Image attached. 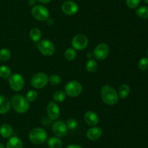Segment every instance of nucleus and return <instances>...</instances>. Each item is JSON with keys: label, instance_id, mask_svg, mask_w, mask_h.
<instances>
[{"label": "nucleus", "instance_id": "1", "mask_svg": "<svg viewBox=\"0 0 148 148\" xmlns=\"http://www.w3.org/2000/svg\"><path fill=\"white\" fill-rule=\"evenodd\" d=\"M101 97L103 102L108 105H114L119 100L118 92L111 85H104L101 88Z\"/></svg>", "mask_w": 148, "mask_h": 148}, {"label": "nucleus", "instance_id": "2", "mask_svg": "<svg viewBox=\"0 0 148 148\" xmlns=\"http://www.w3.org/2000/svg\"><path fill=\"white\" fill-rule=\"evenodd\" d=\"M11 107L20 114L25 113L30 107V103L25 97L20 94H14L11 99Z\"/></svg>", "mask_w": 148, "mask_h": 148}, {"label": "nucleus", "instance_id": "3", "mask_svg": "<svg viewBox=\"0 0 148 148\" xmlns=\"http://www.w3.org/2000/svg\"><path fill=\"white\" fill-rule=\"evenodd\" d=\"M48 135L45 129L42 128H35L29 133V139L35 145H41L47 140Z\"/></svg>", "mask_w": 148, "mask_h": 148}, {"label": "nucleus", "instance_id": "4", "mask_svg": "<svg viewBox=\"0 0 148 148\" xmlns=\"http://www.w3.org/2000/svg\"><path fill=\"white\" fill-rule=\"evenodd\" d=\"M31 15L36 20L39 21H46L49 18L50 12L49 10L45 6L35 5L31 9Z\"/></svg>", "mask_w": 148, "mask_h": 148}, {"label": "nucleus", "instance_id": "5", "mask_svg": "<svg viewBox=\"0 0 148 148\" xmlns=\"http://www.w3.org/2000/svg\"><path fill=\"white\" fill-rule=\"evenodd\" d=\"M64 91L66 95L70 97H77L80 95L82 91V86L79 81H70L66 84Z\"/></svg>", "mask_w": 148, "mask_h": 148}, {"label": "nucleus", "instance_id": "6", "mask_svg": "<svg viewBox=\"0 0 148 148\" xmlns=\"http://www.w3.org/2000/svg\"><path fill=\"white\" fill-rule=\"evenodd\" d=\"M8 81L10 88L14 91H20L24 88V78L20 73L11 74V75L9 77Z\"/></svg>", "mask_w": 148, "mask_h": 148}, {"label": "nucleus", "instance_id": "7", "mask_svg": "<svg viewBox=\"0 0 148 148\" xmlns=\"http://www.w3.org/2000/svg\"><path fill=\"white\" fill-rule=\"evenodd\" d=\"M30 83L33 88L42 89L49 83V76L45 73H37L32 76Z\"/></svg>", "mask_w": 148, "mask_h": 148}, {"label": "nucleus", "instance_id": "8", "mask_svg": "<svg viewBox=\"0 0 148 148\" xmlns=\"http://www.w3.org/2000/svg\"><path fill=\"white\" fill-rule=\"evenodd\" d=\"M110 53V48L108 44L105 43H101L97 45L93 50L92 55L97 60H104L108 57Z\"/></svg>", "mask_w": 148, "mask_h": 148}, {"label": "nucleus", "instance_id": "9", "mask_svg": "<svg viewBox=\"0 0 148 148\" xmlns=\"http://www.w3.org/2000/svg\"><path fill=\"white\" fill-rule=\"evenodd\" d=\"M38 49H39L42 55L46 57L51 56L55 52L54 44L49 39L40 40L38 44Z\"/></svg>", "mask_w": 148, "mask_h": 148}, {"label": "nucleus", "instance_id": "10", "mask_svg": "<svg viewBox=\"0 0 148 148\" xmlns=\"http://www.w3.org/2000/svg\"><path fill=\"white\" fill-rule=\"evenodd\" d=\"M88 38L84 34H77L72 39V48H74L75 50H83L88 46Z\"/></svg>", "mask_w": 148, "mask_h": 148}, {"label": "nucleus", "instance_id": "11", "mask_svg": "<svg viewBox=\"0 0 148 148\" xmlns=\"http://www.w3.org/2000/svg\"><path fill=\"white\" fill-rule=\"evenodd\" d=\"M52 131L54 135L58 137H63L67 133V126L66 123L62 120H56L52 124Z\"/></svg>", "mask_w": 148, "mask_h": 148}, {"label": "nucleus", "instance_id": "12", "mask_svg": "<svg viewBox=\"0 0 148 148\" xmlns=\"http://www.w3.org/2000/svg\"><path fill=\"white\" fill-rule=\"evenodd\" d=\"M62 10L66 15H74L79 10V6L75 1L68 0L62 4Z\"/></svg>", "mask_w": 148, "mask_h": 148}, {"label": "nucleus", "instance_id": "13", "mask_svg": "<svg viewBox=\"0 0 148 148\" xmlns=\"http://www.w3.org/2000/svg\"><path fill=\"white\" fill-rule=\"evenodd\" d=\"M46 111H47L48 117L51 120H57L60 116V107L55 102H50L48 104Z\"/></svg>", "mask_w": 148, "mask_h": 148}, {"label": "nucleus", "instance_id": "14", "mask_svg": "<svg viewBox=\"0 0 148 148\" xmlns=\"http://www.w3.org/2000/svg\"><path fill=\"white\" fill-rule=\"evenodd\" d=\"M103 134V130L98 126H92L87 131L86 136L89 140L95 141L100 139Z\"/></svg>", "mask_w": 148, "mask_h": 148}, {"label": "nucleus", "instance_id": "15", "mask_svg": "<svg viewBox=\"0 0 148 148\" xmlns=\"http://www.w3.org/2000/svg\"><path fill=\"white\" fill-rule=\"evenodd\" d=\"M84 120L88 126H95L99 122V117L95 112L88 111L84 115Z\"/></svg>", "mask_w": 148, "mask_h": 148}, {"label": "nucleus", "instance_id": "16", "mask_svg": "<svg viewBox=\"0 0 148 148\" xmlns=\"http://www.w3.org/2000/svg\"><path fill=\"white\" fill-rule=\"evenodd\" d=\"M11 108V102L6 96L0 94V115L8 113Z\"/></svg>", "mask_w": 148, "mask_h": 148}, {"label": "nucleus", "instance_id": "17", "mask_svg": "<svg viewBox=\"0 0 148 148\" xmlns=\"http://www.w3.org/2000/svg\"><path fill=\"white\" fill-rule=\"evenodd\" d=\"M5 148H23V141L17 136H11L7 141Z\"/></svg>", "mask_w": 148, "mask_h": 148}, {"label": "nucleus", "instance_id": "18", "mask_svg": "<svg viewBox=\"0 0 148 148\" xmlns=\"http://www.w3.org/2000/svg\"><path fill=\"white\" fill-rule=\"evenodd\" d=\"M13 133V129L8 123H3L0 126V135L3 138L11 137Z\"/></svg>", "mask_w": 148, "mask_h": 148}, {"label": "nucleus", "instance_id": "19", "mask_svg": "<svg viewBox=\"0 0 148 148\" xmlns=\"http://www.w3.org/2000/svg\"><path fill=\"white\" fill-rule=\"evenodd\" d=\"M49 148H61L62 147V141L58 136H51L47 141Z\"/></svg>", "mask_w": 148, "mask_h": 148}, {"label": "nucleus", "instance_id": "20", "mask_svg": "<svg viewBox=\"0 0 148 148\" xmlns=\"http://www.w3.org/2000/svg\"><path fill=\"white\" fill-rule=\"evenodd\" d=\"M130 93V87L128 84H122L119 86L118 91L119 97L121 99H125Z\"/></svg>", "mask_w": 148, "mask_h": 148}, {"label": "nucleus", "instance_id": "21", "mask_svg": "<svg viewBox=\"0 0 148 148\" xmlns=\"http://www.w3.org/2000/svg\"><path fill=\"white\" fill-rule=\"evenodd\" d=\"M29 36H30V39L34 42H38L40 40L42 36L41 31L38 28H33L31 30H30L29 33Z\"/></svg>", "mask_w": 148, "mask_h": 148}, {"label": "nucleus", "instance_id": "22", "mask_svg": "<svg viewBox=\"0 0 148 148\" xmlns=\"http://www.w3.org/2000/svg\"><path fill=\"white\" fill-rule=\"evenodd\" d=\"M98 62H97L96 59H88V62H86V65H85V68H86L87 71L90 73H93L96 71L97 69H98Z\"/></svg>", "mask_w": 148, "mask_h": 148}, {"label": "nucleus", "instance_id": "23", "mask_svg": "<svg viewBox=\"0 0 148 148\" xmlns=\"http://www.w3.org/2000/svg\"><path fill=\"white\" fill-rule=\"evenodd\" d=\"M66 97V94L65 91H62V90H58L53 93V100H54L55 102H62L65 100Z\"/></svg>", "mask_w": 148, "mask_h": 148}, {"label": "nucleus", "instance_id": "24", "mask_svg": "<svg viewBox=\"0 0 148 148\" xmlns=\"http://www.w3.org/2000/svg\"><path fill=\"white\" fill-rule=\"evenodd\" d=\"M136 14L139 17L142 19L148 18V7L147 6H141L136 10Z\"/></svg>", "mask_w": 148, "mask_h": 148}, {"label": "nucleus", "instance_id": "25", "mask_svg": "<svg viewBox=\"0 0 148 148\" xmlns=\"http://www.w3.org/2000/svg\"><path fill=\"white\" fill-rule=\"evenodd\" d=\"M64 57L67 60L72 61L76 58L77 52L74 48H68L64 52Z\"/></svg>", "mask_w": 148, "mask_h": 148}, {"label": "nucleus", "instance_id": "26", "mask_svg": "<svg viewBox=\"0 0 148 148\" xmlns=\"http://www.w3.org/2000/svg\"><path fill=\"white\" fill-rule=\"evenodd\" d=\"M12 72L10 68L7 65L0 66V77L3 78H7L11 75Z\"/></svg>", "mask_w": 148, "mask_h": 148}, {"label": "nucleus", "instance_id": "27", "mask_svg": "<svg viewBox=\"0 0 148 148\" xmlns=\"http://www.w3.org/2000/svg\"><path fill=\"white\" fill-rule=\"evenodd\" d=\"M11 57V52L9 49L2 48L0 49V60L7 61Z\"/></svg>", "mask_w": 148, "mask_h": 148}, {"label": "nucleus", "instance_id": "28", "mask_svg": "<svg viewBox=\"0 0 148 148\" xmlns=\"http://www.w3.org/2000/svg\"><path fill=\"white\" fill-rule=\"evenodd\" d=\"M49 82L52 86L59 85L62 82V78L60 75H57V74H52L49 77Z\"/></svg>", "mask_w": 148, "mask_h": 148}, {"label": "nucleus", "instance_id": "29", "mask_svg": "<svg viewBox=\"0 0 148 148\" xmlns=\"http://www.w3.org/2000/svg\"><path fill=\"white\" fill-rule=\"evenodd\" d=\"M38 96V94L37 91L36 90L31 89L27 91V94H26L25 98L27 99L29 102H34L35 100H37Z\"/></svg>", "mask_w": 148, "mask_h": 148}, {"label": "nucleus", "instance_id": "30", "mask_svg": "<svg viewBox=\"0 0 148 148\" xmlns=\"http://www.w3.org/2000/svg\"><path fill=\"white\" fill-rule=\"evenodd\" d=\"M138 68L141 71H147L148 69V57H143L138 62Z\"/></svg>", "mask_w": 148, "mask_h": 148}, {"label": "nucleus", "instance_id": "31", "mask_svg": "<svg viewBox=\"0 0 148 148\" xmlns=\"http://www.w3.org/2000/svg\"><path fill=\"white\" fill-rule=\"evenodd\" d=\"M66 126H67L68 129H70V130H75L78 126L77 121L74 118H70L66 121Z\"/></svg>", "mask_w": 148, "mask_h": 148}, {"label": "nucleus", "instance_id": "32", "mask_svg": "<svg viewBox=\"0 0 148 148\" xmlns=\"http://www.w3.org/2000/svg\"><path fill=\"white\" fill-rule=\"evenodd\" d=\"M141 0H126V4L130 9L137 8L140 4Z\"/></svg>", "mask_w": 148, "mask_h": 148}, {"label": "nucleus", "instance_id": "33", "mask_svg": "<svg viewBox=\"0 0 148 148\" xmlns=\"http://www.w3.org/2000/svg\"><path fill=\"white\" fill-rule=\"evenodd\" d=\"M66 148H83L82 146L78 145H70L68 147H66Z\"/></svg>", "mask_w": 148, "mask_h": 148}, {"label": "nucleus", "instance_id": "34", "mask_svg": "<svg viewBox=\"0 0 148 148\" xmlns=\"http://www.w3.org/2000/svg\"><path fill=\"white\" fill-rule=\"evenodd\" d=\"M51 0H36V1H38V2L41 3V4H48L49 3Z\"/></svg>", "mask_w": 148, "mask_h": 148}, {"label": "nucleus", "instance_id": "35", "mask_svg": "<svg viewBox=\"0 0 148 148\" xmlns=\"http://www.w3.org/2000/svg\"><path fill=\"white\" fill-rule=\"evenodd\" d=\"M36 0H28V4H30V6H35L36 5Z\"/></svg>", "mask_w": 148, "mask_h": 148}, {"label": "nucleus", "instance_id": "36", "mask_svg": "<svg viewBox=\"0 0 148 148\" xmlns=\"http://www.w3.org/2000/svg\"><path fill=\"white\" fill-rule=\"evenodd\" d=\"M92 53H90V52H89V53L88 54V57L90 58L91 57H92Z\"/></svg>", "mask_w": 148, "mask_h": 148}, {"label": "nucleus", "instance_id": "37", "mask_svg": "<svg viewBox=\"0 0 148 148\" xmlns=\"http://www.w3.org/2000/svg\"><path fill=\"white\" fill-rule=\"evenodd\" d=\"M0 148H5V147H4V145H3V144L0 143Z\"/></svg>", "mask_w": 148, "mask_h": 148}, {"label": "nucleus", "instance_id": "38", "mask_svg": "<svg viewBox=\"0 0 148 148\" xmlns=\"http://www.w3.org/2000/svg\"><path fill=\"white\" fill-rule=\"evenodd\" d=\"M143 1H144L146 3V4H148V0H143Z\"/></svg>", "mask_w": 148, "mask_h": 148}, {"label": "nucleus", "instance_id": "39", "mask_svg": "<svg viewBox=\"0 0 148 148\" xmlns=\"http://www.w3.org/2000/svg\"><path fill=\"white\" fill-rule=\"evenodd\" d=\"M147 57H148V49H147Z\"/></svg>", "mask_w": 148, "mask_h": 148}]
</instances>
